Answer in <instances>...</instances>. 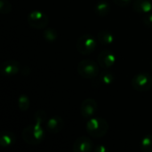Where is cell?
Here are the masks:
<instances>
[{
    "mask_svg": "<svg viewBox=\"0 0 152 152\" xmlns=\"http://www.w3.org/2000/svg\"><path fill=\"white\" fill-rule=\"evenodd\" d=\"M97 62L100 65V67L103 69H109L115 64L116 56L111 51L106 49L99 53L97 57Z\"/></svg>",
    "mask_w": 152,
    "mask_h": 152,
    "instance_id": "cell-10",
    "label": "cell"
},
{
    "mask_svg": "<svg viewBox=\"0 0 152 152\" xmlns=\"http://www.w3.org/2000/svg\"><path fill=\"white\" fill-rule=\"evenodd\" d=\"M72 150L74 152H91L94 150V142L90 138L81 136L74 142Z\"/></svg>",
    "mask_w": 152,
    "mask_h": 152,
    "instance_id": "cell-9",
    "label": "cell"
},
{
    "mask_svg": "<svg viewBox=\"0 0 152 152\" xmlns=\"http://www.w3.org/2000/svg\"><path fill=\"white\" fill-rule=\"evenodd\" d=\"M113 1L117 5L120 7H126L132 2V0H113Z\"/></svg>",
    "mask_w": 152,
    "mask_h": 152,
    "instance_id": "cell-22",
    "label": "cell"
},
{
    "mask_svg": "<svg viewBox=\"0 0 152 152\" xmlns=\"http://www.w3.org/2000/svg\"><path fill=\"white\" fill-rule=\"evenodd\" d=\"M131 84L133 88L137 92H148L152 88V76L147 72L138 73L134 76Z\"/></svg>",
    "mask_w": 152,
    "mask_h": 152,
    "instance_id": "cell-4",
    "label": "cell"
},
{
    "mask_svg": "<svg viewBox=\"0 0 152 152\" xmlns=\"http://www.w3.org/2000/svg\"><path fill=\"white\" fill-rule=\"evenodd\" d=\"M134 9L138 13H149L152 11V0H134Z\"/></svg>",
    "mask_w": 152,
    "mask_h": 152,
    "instance_id": "cell-12",
    "label": "cell"
},
{
    "mask_svg": "<svg viewBox=\"0 0 152 152\" xmlns=\"http://www.w3.org/2000/svg\"><path fill=\"white\" fill-rule=\"evenodd\" d=\"M43 37L45 40L48 42H53L57 39L58 34L55 29L53 28H46L43 31Z\"/></svg>",
    "mask_w": 152,
    "mask_h": 152,
    "instance_id": "cell-19",
    "label": "cell"
},
{
    "mask_svg": "<svg viewBox=\"0 0 152 152\" xmlns=\"http://www.w3.org/2000/svg\"><path fill=\"white\" fill-rule=\"evenodd\" d=\"M95 13L100 17H105L107 16L110 12V5L106 1H101L98 2L97 4L94 7Z\"/></svg>",
    "mask_w": 152,
    "mask_h": 152,
    "instance_id": "cell-15",
    "label": "cell"
},
{
    "mask_svg": "<svg viewBox=\"0 0 152 152\" xmlns=\"http://www.w3.org/2000/svg\"><path fill=\"white\" fill-rule=\"evenodd\" d=\"M142 21H143L145 26L152 28V12L144 14V16L142 18Z\"/></svg>",
    "mask_w": 152,
    "mask_h": 152,
    "instance_id": "cell-21",
    "label": "cell"
},
{
    "mask_svg": "<svg viewBox=\"0 0 152 152\" xmlns=\"http://www.w3.org/2000/svg\"><path fill=\"white\" fill-rule=\"evenodd\" d=\"M98 106L97 102L94 99L88 98L83 101V102L80 105V114L81 116L86 118L89 119L93 117H94L96 111H97Z\"/></svg>",
    "mask_w": 152,
    "mask_h": 152,
    "instance_id": "cell-7",
    "label": "cell"
},
{
    "mask_svg": "<svg viewBox=\"0 0 152 152\" xmlns=\"http://www.w3.org/2000/svg\"><path fill=\"white\" fill-rule=\"evenodd\" d=\"M140 148L143 152H152V134H147L141 140Z\"/></svg>",
    "mask_w": 152,
    "mask_h": 152,
    "instance_id": "cell-17",
    "label": "cell"
},
{
    "mask_svg": "<svg viewBox=\"0 0 152 152\" xmlns=\"http://www.w3.org/2000/svg\"><path fill=\"white\" fill-rule=\"evenodd\" d=\"M18 107L21 111H27L29 108V99L26 94L20 95L18 99Z\"/></svg>",
    "mask_w": 152,
    "mask_h": 152,
    "instance_id": "cell-18",
    "label": "cell"
},
{
    "mask_svg": "<svg viewBox=\"0 0 152 152\" xmlns=\"http://www.w3.org/2000/svg\"><path fill=\"white\" fill-rule=\"evenodd\" d=\"M15 143V135L11 131H4L0 134V146L3 148L11 147Z\"/></svg>",
    "mask_w": 152,
    "mask_h": 152,
    "instance_id": "cell-13",
    "label": "cell"
},
{
    "mask_svg": "<svg viewBox=\"0 0 152 152\" xmlns=\"http://www.w3.org/2000/svg\"><path fill=\"white\" fill-rule=\"evenodd\" d=\"M20 70V63L15 60L4 61L0 65V73L5 77H12L17 75Z\"/></svg>",
    "mask_w": 152,
    "mask_h": 152,
    "instance_id": "cell-8",
    "label": "cell"
},
{
    "mask_svg": "<svg viewBox=\"0 0 152 152\" xmlns=\"http://www.w3.org/2000/svg\"><path fill=\"white\" fill-rule=\"evenodd\" d=\"M28 23L34 28L42 29L48 25L49 18L44 12L39 10H33L28 15Z\"/></svg>",
    "mask_w": 152,
    "mask_h": 152,
    "instance_id": "cell-6",
    "label": "cell"
},
{
    "mask_svg": "<svg viewBox=\"0 0 152 152\" xmlns=\"http://www.w3.org/2000/svg\"><path fill=\"white\" fill-rule=\"evenodd\" d=\"M97 46L96 39L90 34H85L79 37L77 41V50L83 55H89L94 52Z\"/></svg>",
    "mask_w": 152,
    "mask_h": 152,
    "instance_id": "cell-5",
    "label": "cell"
},
{
    "mask_svg": "<svg viewBox=\"0 0 152 152\" xmlns=\"http://www.w3.org/2000/svg\"><path fill=\"white\" fill-rule=\"evenodd\" d=\"M46 118V114L43 110H38L35 113V123L28 126L22 131V139L27 144L37 145L45 138V130L42 123Z\"/></svg>",
    "mask_w": 152,
    "mask_h": 152,
    "instance_id": "cell-1",
    "label": "cell"
},
{
    "mask_svg": "<svg viewBox=\"0 0 152 152\" xmlns=\"http://www.w3.org/2000/svg\"><path fill=\"white\" fill-rule=\"evenodd\" d=\"M12 11V4L9 0H0V13L8 14Z\"/></svg>",
    "mask_w": 152,
    "mask_h": 152,
    "instance_id": "cell-20",
    "label": "cell"
},
{
    "mask_svg": "<svg viewBox=\"0 0 152 152\" xmlns=\"http://www.w3.org/2000/svg\"><path fill=\"white\" fill-rule=\"evenodd\" d=\"M99 81L104 86H110L115 81V76L110 71H102L99 74Z\"/></svg>",
    "mask_w": 152,
    "mask_h": 152,
    "instance_id": "cell-16",
    "label": "cell"
},
{
    "mask_svg": "<svg viewBox=\"0 0 152 152\" xmlns=\"http://www.w3.org/2000/svg\"><path fill=\"white\" fill-rule=\"evenodd\" d=\"M100 65L93 60H82L77 65V73L86 79H94L100 74Z\"/></svg>",
    "mask_w": 152,
    "mask_h": 152,
    "instance_id": "cell-3",
    "label": "cell"
},
{
    "mask_svg": "<svg viewBox=\"0 0 152 152\" xmlns=\"http://www.w3.org/2000/svg\"><path fill=\"white\" fill-rule=\"evenodd\" d=\"M64 127V121L59 116L51 117L46 122V130L50 134H58Z\"/></svg>",
    "mask_w": 152,
    "mask_h": 152,
    "instance_id": "cell-11",
    "label": "cell"
},
{
    "mask_svg": "<svg viewBox=\"0 0 152 152\" xmlns=\"http://www.w3.org/2000/svg\"><path fill=\"white\" fill-rule=\"evenodd\" d=\"M94 151L95 152H108V149L107 147H105L103 144H101V145H98L94 148Z\"/></svg>",
    "mask_w": 152,
    "mask_h": 152,
    "instance_id": "cell-23",
    "label": "cell"
},
{
    "mask_svg": "<svg viewBox=\"0 0 152 152\" xmlns=\"http://www.w3.org/2000/svg\"><path fill=\"white\" fill-rule=\"evenodd\" d=\"M97 38L102 45H110L114 43L115 37L110 30H102L97 34Z\"/></svg>",
    "mask_w": 152,
    "mask_h": 152,
    "instance_id": "cell-14",
    "label": "cell"
},
{
    "mask_svg": "<svg viewBox=\"0 0 152 152\" xmlns=\"http://www.w3.org/2000/svg\"><path fill=\"white\" fill-rule=\"evenodd\" d=\"M151 69H152V61H151Z\"/></svg>",
    "mask_w": 152,
    "mask_h": 152,
    "instance_id": "cell-24",
    "label": "cell"
},
{
    "mask_svg": "<svg viewBox=\"0 0 152 152\" xmlns=\"http://www.w3.org/2000/svg\"><path fill=\"white\" fill-rule=\"evenodd\" d=\"M87 134L94 138H102L109 131L108 122L100 117H93L89 118L86 125Z\"/></svg>",
    "mask_w": 152,
    "mask_h": 152,
    "instance_id": "cell-2",
    "label": "cell"
}]
</instances>
